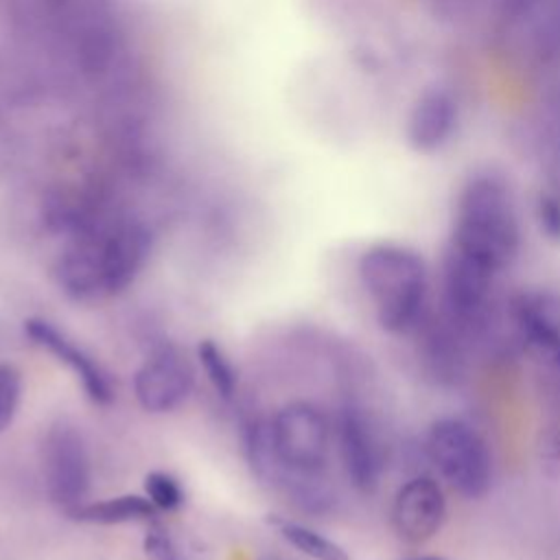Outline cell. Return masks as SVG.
Returning <instances> with one entry per match:
<instances>
[{"label": "cell", "instance_id": "cell-13", "mask_svg": "<svg viewBox=\"0 0 560 560\" xmlns=\"http://www.w3.org/2000/svg\"><path fill=\"white\" fill-rule=\"evenodd\" d=\"M512 315L523 339L560 376V300L551 293H521Z\"/></svg>", "mask_w": 560, "mask_h": 560}, {"label": "cell", "instance_id": "cell-17", "mask_svg": "<svg viewBox=\"0 0 560 560\" xmlns=\"http://www.w3.org/2000/svg\"><path fill=\"white\" fill-rule=\"evenodd\" d=\"M282 538L313 560H350L348 551L324 534L291 521H276Z\"/></svg>", "mask_w": 560, "mask_h": 560}, {"label": "cell", "instance_id": "cell-20", "mask_svg": "<svg viewBox=\"0 0 560 560\" xmlns=\"http://www.w3.org/2000/svg\"><path fill=\"white\" fill-rule=\"evenodd\" d=\"M20 374L13 365L0 363V433L9 429L20 402Z\"/></svg>", "mask_w": 560, "mask_h": 560}, {"label": "cell", "instance_id": "cell-3", "mask_svg": "<svg viewBox=\"0 0 560 560\" xmlns=\"http://www.w3.org/2000/svg\"><path fill=\"white\" fill-rule=\"evenodd\" d=\"M427 453L442 479L462 497L479 499L492 483V457L486 440L464 420H435L427 435Z\"/></svg>", "mask_w": 560, "mask_h": 560}, {"label": "cell", "instance_id": "cell-1", "mask_svg": "<svg viewBox=\"0 0 560 560\" xmlns=\"http://www.w3.org/2000/svg\"><path fill=\"white\" fill-rule=\"evenodd\" d=\"M453 247L501 271L512 265L521 247V230L512 195L497 175L470 177L455 208Z\"/></svg>", "mask_w": 560, "mask_h": 560}, {"label": "cell", "instance_id": "cell-23", "mask_svg": "<svg viewBox=\"0 0 560 560\" xmlns=\"http://www.w3.org/2000/svg\"><path fill=\"white\" fill-rule=\"evenodd\" d=\"M409 560H444L442 556H416V558H409Z\"/></svg>", "mask_w": 560, "mask_h": 560}, {"label": "cell", "instance_id": "cell-19", "mask_svg": "<svg viewBox=\"0 0 560 560\" xmlns=\"http://www.w3.org/2000/svg\"><path fill=\"white\" fill-rule=\"evenodd\" d=\"M144 490L147 499L158 508V510H177L184 503V492L177 483V479L168 472L153 470L144 477Z\"/></svg>", "mask_w": 560, "mask_h": 560}, {"label": "cell", "instance_id": "cell-22", "mask_svg": "<svg viewBox=\"0 0 560 560\" xmlns=\"http://www.w3.org/2000/svg\"><path fill=\"white\" fill-rule=\"evenodd\" d=\"M144 560H177L171 538L160 527H153L144 536Z\"/></svg>", "mask_w": 560, "mask_h": 560}, {"label": "cell", "instance_id": "cell-11", "mask_svg": "<svg viewBox=\"0 0 560 560\" xmlns=\"http://www.w3.org/2000/svg\"><path fill=\"white\" fill-rule=\"evenodd\" d=\"M503 22L532 57L560 55V0H503Z\"/></svg>", "mask_w": 560, "mask_h": 560}, {"label": "cell", "instance_id": "cell-5", "mask_svg": "<svg viewBox=\"0 0 560 560\" xmlns=\"http://www.w3.org/2000/svg\"><path fill=\"white\" fill-rule=\"evenodd\" d=\"M44 472L57 505L70 512L83 503L90 488V457L83 435L70 422H57L46 433Z\"/></svg>", "mask_w": 560, "mask_h": 560}, {"label": "cell", "instance_id": "cell-16", "mask_svg": "<svg viewBox=\"0 0 560 560\" xmlns=\"http://www.w3.org/2000/svg\"><path fill=\"white\" fill-rule=\"evenodd\" d=\"M74 521L96 523V525H120L133 521H147L155 514V505L140 494H122L105 501L81 503L68 512Z\"/></svg>", "mask_w": 560, "mask_h": 560}, {"label": "cell", "instance_id": "cell-21", "mask_svg": "<svg viewBox=\"0 0 560 560\" xmlns=\"http://www.w3.org/2000/svg\"><path fill=\"white\" fill-rule=\"evenodd\" d=\"M536 219L540 232L549 238L560 243V195L558 192H540L536 203Z\"/></svg>", "mask_w": 560, "mask_h": 560}, {"label": "cell", "instance_id": "cell-10", "mask_svg": "<svg viewBox=\"0 0 560 560\" xmlns=\"http://www.w3.org/2000/svg\"><path fill=\"white\" fill-rule=\"evenodd\" d=\"M337 435L348 479L359 492H374L381 479L383 459L368 416L354 405L341 407Z\"/></svg>", "mask_w": 560, "mask_h": 560}, {"label": "cell", "instance_id": "cell-9", "mask_svg": "<svg viewBox=\"0 0 560 560\" xmlns=\"http://www.w3.org/2000/svg\"><path fill=\"white\" fill-rule=\"evenodd\" d=\"M101 276V291L116 295L125 291L149 256V232L140 223H118L105 234L90 236Z\"/></svg>", "mask_w": 560, "mask_h": 560}, {"label": "cell", "instance_id": "cell-6", "mask_svg": "<svg viewBox=\"0 0 560 560\" xmlns=\"http://www.w3.org/2000/svg\"><path fill=\"white\" fill-rule=\"evenodd\" d=\"M494 273L488 265L451 245L442 269L446 317L459 328L479 326L488 311Z\"/></svg>", "mask_w": 560, "mask_h": 560}, {"label": "cell", "instance_id": "cell-2", "mask_svg": "<svg viewBox=\"0 0 560 560\" xmlns=\"http://www.w3.org/2000/svg\"><path fill=\"white\" fill-rule=\"evenodd\" d=\"M359 278L387 332H405L418 322L427 298V265L418 252L394 243L372 245L359 260Z\"/></svg>", "mask_w": 560, "mask_h": 560}, {"label": "cell", "instance_id": "cell-8", "mask_svg": "<svg viewBox=\"0 0 560 560\" xmlns=\"http://www.w3.org/2000/svg\"><path fill=\"white\" fill-rule=\"evenodd\" d=\"M392 527L407 545L431 540L446 521V499L442 486L429 475L407 479L392 503Z\"/></svg>", "mask_w": 560, "mask_h": 560}, {"label": "cell", "instance_id": "cell-12", "mask_svg": "<svg viewBox=\"0 0 560 560\" xmlns=\"http://www.w3.org/2000/svg\"><path fill=\"white\" fill-rule=\"evenodd\" d=\"M457 122V98L446 88H429L411 105L407 118V142L418 153H435L448 144Z\"/></svg>", "mask_w": 560, "mask_h": 560}, {"label": "cell", "instance_id": "cell-15", "mask_svg": "<svg viewBox=\"0 0 560 560\" xmlns=\"http://www.w3.org/2000/svg\"><path fill=\"white\" fill-rule=\"evenodd\" d=\"M455 330L462 328L455 326L448 317L446 322H433L424 330L422 361L435 381L453 383L464 372V352Z\"/></svg>", "mask_w": 560, "mask_h": 560}, {"label": "cell", "instance_id": "cell-4", "mask_svg": "<svg viewBox=\"0 0 560 560\" xmlns=\"http://www.w3.org/2000/svg\"><path fill=\"white\" fill-rule=\"evenodd\" d=\"M273 448L291 472H322L328 457V422L308 402L284 405L269 422Z\"/></svg>", "mask_w": 560, "mask_h": 560}, {"label": "cell", "instance_id": "cell-18", "mask_svg": "<svg viewBox=\"0 0 560 560\" xmlns=\"http://www.w3.org/2000/svg\"><path fill=\"white\" fill-rule=\"evenodd\" d=\"M197 357L206 370V376L210 378L212 387L217 389V394L221 398L230 400L236 389V374H234V368L230 365V361L225 359L223 350L212 339H203L197 346Z\"/></svg>", "mask_w": 560, "mask_h": 560}, {"label": "cell", "instance_id": "cell-7", "mask_svg": "<svg viewBox=\"0 0 560 560\" xmlns=\"http://www.w3.org/2000/svg\"><path fill=\"white\" fill-rule=\"evenodd\" d=\"M192 383L195 374L186 357L173 346H162L138 368L133 389L144 411L166 413L188 398Z\"/></svg>", "mask_w": 560, "mask_h": 560}, {"label": "cell", "instance_id": "cell-14", "mask_svg": "<svg viewBox=\"0 0 560 560\" xmlns=\"http://www.w3.org/2000/svg\"><path fill=\"white\" fill-rule=\"evenodd\" d=\"M24 332L28 335V339L33 343L52 352L61 363H66L77 374V378L81 381L90 400H94L98 405H107L114 398L109 378L101 370V365L90 354H85L79 346H74L63 332H59L50 322L39 319V317L26 319Z\"/></svg>", "mask_w": 560, "mask_h": 560}]
</instances>
